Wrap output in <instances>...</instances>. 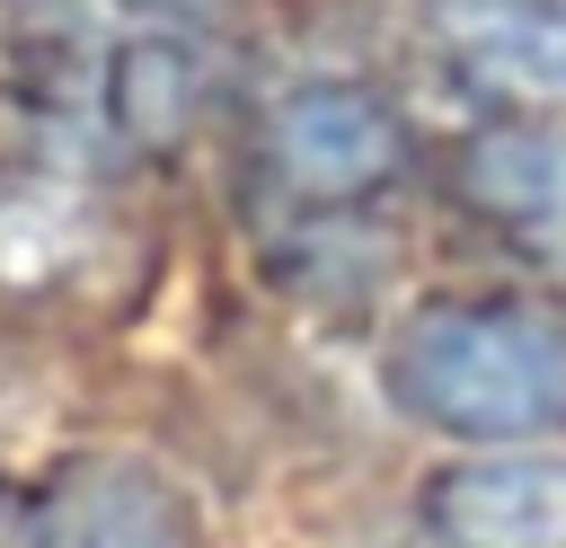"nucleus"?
Listing matches in <instances>:
<instances>
[{"mask_svg":"<svg viewBox=\"0 0 566 548\" xmlns=\"http://www.w3.org/2000/svg\"><path fill=\"white\" fill-rule=\"evenodd\" d=\"M0 548H9V513H0Z\"/></svg>","mask_w":566,"mask_h":548,"instance_id":"10","label":"nucleus"},{"mask_svg":"<svg viewBox=\"0 0 566 548\" xmlns=\"http://www.w3.org/2000/svg\"><path fill=\"white\" fill-rule=\"evenodd\" d=\"M424 27L478 88L566 106V0H424Z\"/></svg>","mask_w":566,"mask_h":548,"instance_id":"6","label":"nucleus"},{"mask_svg":"<svg viewBox=\"0 0 566 548\" xmlns=\"http://www.w3.org/2000/svg\"><path fill=\"white\" fill-rule=\"evenodd\" d=\"M460 194L513 247L566 265V124H495L460 159Z\"/></svg>","mask_w":566,"mask_h":548,"instance_id":"7","label":"nucleus"},{"mask_svg":"<svg viewBox=\"0 0 566 548\" xmlns=\"http://www.w3.org/2000/svg\"><path fill=\"white\" fill-rule=\"evenodd\" d=\"M142 9H212V0H142Z\"/></svg>","mask_w":566,"mask_h":548,"instance_id":"9","label":"nucleus"},{"mask_svg":"<svg viewBox=\"0 0 566 548\" xmlns=\"http://www.w3.org/2000/svg\"><path fill=\"white\" fill-rule=\"evenodd\" d=\"M106 239V186L80 141L62 133H9L0 141V283L35 292L88 265Z\"/></svg>","mask_w":566,"mask_h":548,"instance_id":"3","label":"nucleus"},{"mask_svg":"<svg viewBox=\"0 0 566 548\" xmlns=\"http://www.w3.org/2000/svg\"><path fill=\"white\" fill-rule=\"evenodd\" d=\"M389 398L442 442H531L566 424V309L433 301L380 354Z\"/></svg>","mask_w":566,"mask_h":548,"instance_id":"1","label":"nucleus"},{"mask_svg":"<svg viewBox=\"0 0 566 548\" xmlns=\"http://www.w3.org/2000/svg\"><path fill=\"white\" fill-rule=\"evenodd\" d=\"M433 548H566V451H478L424 477Z\"/></svg>","mask_w":566,"mask_h":548,"instance_id":"5","label":"nucleus"},{"mask_svg":"<svg viewBox=\"0 0 566 548\" xmlns=\"http://www.w3.org/2000/svg\"><path fill=\"white\" fill-rule=\"evenodd\" d=\"M265 159L301 203H371L407 168V124L371 80H292L265 115Z\"/></svg>","mask_w":566,"mask_h":548,"instance_id":"2","label":"nucleus"},{"mask_svg":"<svg viewBox=\"0 0 566 548\" xmlns=\"http://www.w3.org/2000/svg\"><path fill=\"white\" fill-rule=\"evenodd\" d=\"M203 106V53L186 35H133L106 62V115L124 141H177Z\"/></svg>","mask_w":566,"mask_h":548,"instance_id":"8","label":"nucleus"},{"mask_svg":"<svg viewBox=\"0 0 566 548\" xmlns=\"http://www.w3.org/2000/svg\"><path fill=\"white\" fill-rule=\"evenodd\" d=\"M18 548H195V495L159 460L80 451L18 521Z\"/></svg>","mask_w":566,"mask_h":548,"instance_id":"4","label":"nucleus"}]
</instances>
